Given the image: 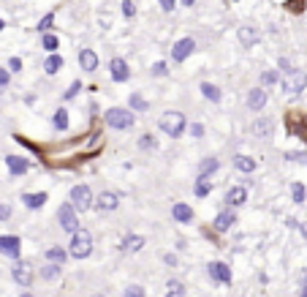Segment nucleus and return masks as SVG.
<instances>
[{"label":"nucleus","instance_id":"f257e3e1","mask_svg":"<svg viewBox=\"0 0 307 297\" xmlns=\"http://www.w3.org/2000/svg\"><path fill=\"white\" fill-rule=\"evenodd\" d=\"M158 126L163 134H169V137H179L182 131L188 128V117L182 112H174V109H169V112H163L161 115V120H158Z\"/></svg>","mask_w":307,"mask_h":297},{"label":"nucleus","instance_id":"f03ea898","mask_svg":"<svg viewBox=\"0 0 307 297\" xmlns=\"http://www.w3.org/2000/svg\"><path fill=\"white\" fill-rule=\"evenodd\" d=\"M93 251V234L87 229H76L74 237H71V246H68V254L74 256V259H87Z\"/></svg>","mask_w":307,"mask_h":297},{"label":"nucleus","instance_id":"7ed1b4c3","mask_svg":"<svg viewBox=\"0 0 307 297\" xmlns=\"http://www.w3.org/2000/svg\"><path fill=\"white\" fill-rule=\"evenodd\" d=\"M106 123L112 128H117V131H125V128H131L133 123H136V115L131 112V109H122V106H112L106 112Z\"/></svg>","mask_w":307,"mask_h":297},{"label":"nucleus","instance_id":"20e7f679","mask_svg":"<svg viewBox=\"0 0 307 297\" xmlns=\"http://www.w3.org/2000/svg\"><path fill=\"white\" fill-rule=\"evenodd\" d=\"M280 85H283V93H286V96H299V93L307 88V74L294 68L291 74H286V79H283Z\"/></svg>","mask_w":307,"mask_h":297},{"label":"nucleus","instance_id":"39448f33","mask_svg":"<svg viewBox=\"0 0 307 297\" xmlns=\"http://www.w3.org/2000/svg\"><path fill=\"white\" fill-rule=\"evenodd\" d=\"M93 202H96V197H93L90 185H74V188H71V205H74L76 213H79V210H90Z\"/></svg>","mask_w":307,"mask_h":297},{"label":"nucleus","instance_id":"423d86ee","mask_svg":"<svg viewBox=\"0 0 307 297\" xmlns=\"http://www.w3.org/2000/svg\"><path fill=\"white\" fill-rule=\"evenodd\" d=\"M57 221H60V229L63 232H71L74 234L76 229H79V218H76V210H74V205H60V210H57Z\"/></svg>","mask_w":307,"mask_h":297},{"label":"nucleus","instance_id":"0eeeda50","mask_svg":"<svg viewBox=\"0 0 307 297\" xmlns=\"http://www.w3.org/2000/svg\"><path fill=\"white\" fill-rule=\"evenodd\" d=\"M193 52H196V41H193V38H179V41L171 46V60L182 63V60H188Z\"/></svg>","mask_w":307,"mask_h":297},{"label":"nucleus","instance_id":"6e6552de","mask_svg":"<svg viewBox=\"0 0 307 297\" xmlns=\"http://www.w3.org/2000/svg\"><path fill=\"white\" fill-rule=\"evenodd\" d=\"M207 273H209L212 281H218V284H231V270H228L226 262H209Z\"/></svg>","mask_w":307,"mask_h":297},{"label":"nucleus","instance_id":"1a4fd4ad","mask_svg":"<svg viewBox=\"0 0 307 297\" xmlns=\"http://www.w3.org/2000/svg\"><path fill=\"white\" fill-rule=\"evenodd\" d=\"M11 278L17 281L19 286H30V284H33V267H30L27 262H17L11 267Z\"/></svg>","mask_w":307,"mask_h":297},{"label":"nucleus","instance_id":"9d476101","mask_svg":"<svg viewBox=\"0 0 307 297\" xmlns=\"http://www.w3.org/2000/svg\"><path fill=\"white\" fill-rule=\"evenodd\" d=\"M93 205H96V207L101 210V213H112V210L120 207V197H117L114 191H104L96 202H93Z\"/></svg>","mask_w":307,"mask_h":297},{"label":"nucleus","instance_id":"9b49d317","mask_svg":"<svg viewBox=\"0 0 307 297\" xmlns=\"http://www.w3.org/2000/svg\"><path fill=\"white\" fill-rule=\"evenodd\" d=\"M109 74H112L114 82H125L131 76V68H128V63H125L122 58H112V60H109Z\"/></svg>","mask_w":307,"mask_h":297},{"label":"nucleus","instance_id":"f8f14e48","mask_svg":"<svg viewBox=\"0 0 307 297\" xmlns=\"http://www.w3.org/2000/svg\"><path fill=\"white\" fill-rule=\"evenodd\" d=\"M245 202H248V188H245V185H234V188H228V194H226V205H228V210L242 207Z\"/></svg>","mask_w":307,"mask_h":297},{"label":"nucleus","instance_id":"ddd939ff","mask_svg":"<svg viewBox=\"0 0 307 297\" xmlns=\"http://www.w3.org/2000/svg\"><path fill=\"white\" fill-rule=\"evenodd\" d=\"M19 237H14V234H6V237H0V254L3 256H11V259H19Z\"/></svg>","mask_w":307,"mask_h":297},{"label":"nucleus","instance_id":"4468645a","mask_svg":"<svg viewBox=\"0 0 307 297\" xmlns=\"http://www.w3.org/2000/svg\"><path fill=\"white\" fill-rule=\"evenodd\" d=\"M234 224H237V213L226 207L223 213H218V218H215V224H212V226H215L218 232H228V229H231Z\"/></svg>","mask_w":307,"mask_h":297},{"label":"nucleus","instance_id":"2eb2a0df","mask_svg":"<svg viewBox=\"0 0 307 297\" xmlns=\"http://www.w3.org/2000/svg\"><path fill=\"white\" fill-rule=\"evenodd\" d=\"M6 167H9V172L14 177H19V175H25V172L30 169V161L22 158V155H9V158H6Z\"/></svg>","mask_w":307,"mask_h":297},{"label":"nucleus","instance_id":"dca6fc26","mask_svg":"<svg viewBox=\"0 0 307 297\" xmlns=\"http://www.w3.org/2000/svg\"><path fill=\"white\" fill-rule=\"evenodd\" d=\"M248 106L253 109V112H258V109L266 106V90L264 88H253L248 93Z\"/></svg>","mask_w":307,"mask_h":297},{"label":"nucleus","instance_id":"f3484780","mask_svg":"<svg viewBox=\"0 0 307 297\" xmlns=\"http://www.w3.org/2000/svg\"><path fill=\"white\" fill-rule=\"evenodd\" d=\"M171 215H174V221L179 224H191L193 221V210L185 205V202H177L174 207H171Z\"/></svg>","mask_w":307,"mask_h":297},{"label":"nucleus","instance_id":"a211bd4d","mask_svg":"<svg viewBox=\"0 0 307 297\" xmlns=\"http://www.w3.org/2000/svg\"><path fill=\"white\" fill-rule=\"evenodd\" d=\"M79 66H82V71H96L98 68V55L93 49H82L79 52Z\"/></svg>","mask_w":307,"mask_h":297},{"label":"nucleus","instance_id":"6ab92c4d","mask_svg":"<svg viewBox=\"0 0 307 297\" xmlns=\"http://www.w3.org/2000/svg\"><path fill=\"white\" fill-rule=\"evenodd\" d=\"M22 202H25L30 210H38L41 205H46V191H38V194H22Z\"/></svg>","mask_w":307,"mask_h":297},{"label":"nucleus","instance_id":"aec40b11","mask_svg":"<svg viewBox=\"0 0 307 297\" xmlns=\"http://www.w3.org/2000/svg\"><path fill=\"white\" fill-rule=\"evenodd\" d=\"M141 246H144V237H141V234H128V237L122 240V251H128V254L141 251Z\"/></svg>","mask_w":307,"mask_h":297},{"label":"nucleus","instance_id":"412c9836","mask_svg":"<svg viewBox=\"0 0 307 297\" xmlns=\"http://www.w3.org/2000/svg\"><path fill=\"white\" fill-rule=\"evenodd\" d=\"M258 38H261V33H258L256 28H239V41H242V46H253V44H258Z\"/></svg>","mask_w":307,"mask_h":297},{"label":"nucleus","instance_id":"4be33fe9","mask_svg":"<svg viewBox=\"0 0 307 297\" xmlns=\"http://www.w3.org/2000/svg\"><path fill=\"white\" fill-rule=\"evenodd\" d=\"M218 169H220V161L218 158H204L201 167H199V177H209L212 172H218Z\"/></svg>","mask_w":307,"mask_h":297},{"label":"nucleus","instance_id":"5701e85b","mask_svg":"<svg viewBox=\"0 0 307 297\" xmlns=\"http://www.w3.org/2000/svg\"><path fill=\"white\" fill-rule=\"evenodd\" d=\"M272 120H269V117H258V120H256V126H253V131H256V134L258 137H269L272 134Z\"/></svg>","mask_w":307,"mask_h":297},{"label":"nucleus","instance_id":"b1692460","mask_svg":"<svg viewBox=\"0 0 307 297\" xmlns=\"http://www.w3.org/2000/svg\"><path fill=\"white\" fill-rule=\"evenodd\" d=\"M68 259V251H63V248H46V262H52V264H60V262H66Z\"/></svg>","mask_w":307,"mask_h":297},{"label":"nucleus","instance_id":"393cba45","mask_svg":"<svg viewBox=\"0 0 307 297\" xmlns=\"http://www.w3.org/2000/svg\"><path fill=\"white\" fill-rule=\"evenodd\" d=\"M128 104H131V112H147V109H149V104L139 96V93H131V96H128Z\"/></svg>","mask_w":307,"mask_h":297},{"label":"nucleus","instance_id":"a878e982","mask_svg":"<svg viewBox=\"0 0 307 297\" xmlns=\"http://www.w3.org/2000/svg\"><path fill=\"white\" fill-rule=\"evenodd\" d=\"M234 167H237V172H253L256 161L250 158V155H237V158H234Z\"/></svg>","mask_w":307,"mask_h":297},{"label":"nucleus","instance_id":"bb28decb","mask_svg":"<svg viewBox=\"0 0 307 297\" xmlns=\"http://www.w3.org/2000/svg\"><path fill=\"white\" fill-rule=\"evenodd\" d=\"M201 93H204V96H207L209 101H215V104H218L220 98H223V93H220V88H215L212 82H201Z\"/></svg>","mask_w":307,"mask_h":297},{"label":"nucleus","instance_id":"cd10ccee","mask_svg":"<svg viewBox=\"0 0 307 297\" xmlns=\"http://www.w3.org/2000/svg\"><path fill=\"white\" fill-rule=\"evenodd\" d=\"M60 264H52V262H46L44 267H41V278L44 281H54V278H60Z\"/></svg>","mask_w":307,"mask_h":297},{"label":"nucleus","instance_id":"c85d7f7f","mask_svg":"<svg viewBox=\"0 0 307 297\" xmlns=\"http://www.w3.org/2000/svg\"><path fill=\"white\" fill-rule=\"evenodd\" d=\"M166 297H185V286H182V281L171 278L169 284H166Z\"/></svg>","mask_w":307,"mask_h":297},{"label":"nucleus","instance_id":"c756f323","mask_svg":"<svg viewBox=\"0 0 307 297\" xmlns=\"http://www.w3.org/2000/svg\"><path fill=\"white\" fill-rule=\"evenodd\" d=\"M63 68V58L60 55H49V58H46V63H44V71L46 74H57Z\"/></svg>","mask_w":307,"mask_h":297},{"label":"nucleus","instance_id":"7c9ffc66","mask_svg":"<svg viewBox=\"0 0 307 297\" xmlns=\"http://www.w3.org/2000/svg\"><path fill=\"white\" fill-rule=\"evenodd\" d=\"M52 123H54V128H57V131H66L68 128V112H66V109H57Z\"/></svg>","mask_w":307,"mask_h":297},{"label":"nucleus","instance_id":"2f4dec72","mask_svg":"<svg viewBox=\"0 0 307 297\" xmlns=\"http://www.w3.org/2000/svg\"><path fill=\"white\" fill-rule=\"evenodd\" d=\"M209 188H212V183L207 180V177H199V183L193 185V194H196V197H207Z\"/></svg>","mask_w":307,"mask_h":297},{"label":"nucleus","instance_id":"473e14b6","mask_svg":"<svg viewBox=\"0 0 307 297\" xmlns=\"http://www.w3.org/2000/svg\"><path fill=\"white\" fill-rule=\"evenodd\" d=\"M291 197H294L296 205H302V202H304V185L302 183H294V185H291Z\"/></svg>","mask_w":307,"mask_h":297},{"label":"nucleus","instance_id":"72a5a7b5","mask_svg":"<svg viewBox=\"0 0 307 297\" xmlns=\"http://www.w3.org/2000/svg\"><path fill=\"white\" fill-rule=\"evenodd\" d=\"M274 82H280V74L278 71H264L261 74V85H264V88H269V85H274Z\"/></svg>","mask_w":307,"mask_h":297},{"label":"nucleus","instance_id":"f704fd0d","mask_svg":"<svg viewBox=\"0 0 307 297\" xmlns=\"http://www.w3.org/2000/svg\"><path fill=\"white\" fill-rule=\"evenodd\" d=\"M52 22H54V14H46V17H44L41 22H38V30H41V33L46 36V30L52 28Z\"/></svg>","mask_w":307,"mask_h":297},{"label":"nucleus","instance_id":"c9c22d12","mask_svg":"<svg viewBox=\"0 0 307 297\" xmlns=\"http://www.w3.org/2000/svg\"><path fill=\"white\" fill-rule=\"evenodd\" d=\"M44 49L46 52H54V49H57V38H54V36H44Z\"/></svg>","mask_w":307,"mask_h":297},{"label":"nucleus","instance_id":"e433bc0d","mask_svg":"<svg viewBox=\"0 0 307 297\" xmlns=\"http://www.w3.org/2000/svg\"><path fill=\"white\" fill-rule=\"evenodd\" d=\"M122 297H144V289H141V286H128L122 292Z\"/></svg>","mask_w":307,"mask_h":297},{"label":"nucleus","instance_id":"4c0bfd02","mask_svg":"<svg viewBox=\"0 0 307 297\" xmlns=\"http://www.w3.org/2000/svg\"><path fill=\"white\" fill-rule=\"evenodd\" d=\"M139 147H144V150H152V147H155V139L149 137V134H144V137L139 139Z\"/></svg>","mask_w":307,"mask_h":297},{"label":"nucleus","instance_id":"58836bf2","mask_svg":"<svg viewBox=\"0 0 307 297\" xmlns=\"http://www.w3.org/2000/svg\"><path fill=\"white\" fill-rule=\"evenodd\" d=\"M288 161H296V164H304L307 161V153H286Z\"/></svg>","mask_w":307,"mask_h":297},{"label":"nucleus","instance_id":"ea45409f","mask_svg":"<svg viewBox=\"0 0 307 297\" xmlns=\"http://www.w3.org/2000/svg\"><path fill=\"white\" fill-rule=\"evenodd\" d=\"M152 74L155 76H166V63H161V60H158V63H152Z\"/></svg>","mask_w":307,"mask_h":297},{"label":"nucleus","instance_id":"a19ab883","mask_svg":"<svg viewBox=\"0 0 307 297\" xmlns=\"http://www.w3.org/2000/svg\"><path fill=\"white\" fill-rule=\"evenodd\" d=\"M188 131H191V137H196V139L204 137V126H201V123H193V126L188 128Z\"/></svg>","mask_w":307,"mask_h":297},{"label":"nucleus","instance_id":"79ce46f5","mask_svg":"<svg viewBox=\"0 0 307 297\" xmlns=\"http://www.w3.org/2000/svg\"><path fill=\"white\" fill-rule=\"evenodd\" d=\"M79 88H82V85H79V82H74V85H71V88L66 90V96H63V98H66V101H68V98H74L76 93H79Z\"/></svg>","mask_w":307,"mask_h":297},{"label":"nucleus","instance_id":"37998d69","mask_svg":"<svg viewBox=\"0 0 307 297\" xmlns=\"http://www.w3.org/2000/svg\"><path fill=\"white\" fill-rule=\"evenodd\" d=\"M11 218V205H0V221H9Z\"/></svg>","mask_w":307,"mask_h":297},{"label":"nucleus","instance_id":"c03bdc74","mask_svg":"<svg viewBox=\"0 0 307 297\" xmlns=\"http://www.w3.org/2000/svg\"><path fill=\"white\" fill-rule=\"evenodd\" d=\"M158 3L163 6V11H174L177 9V0H158Z\"/></svg>","mask_w":307,"mask_h":297},{"label":"nucleus","instance_id":"a18cd8bd","mask_svg":"<svg viewBox=\"0 0 307 297\" xmlns=\"http://www.w3.org/2000/svg\"><path fill=\"white\" fill-rule=\"evenodd\" d=\"M133 11H136V9H133V3H131V0H125V3H122V14H125V17H133Z\"/></svg>","mask_w":307,"mask_h":297},{"label":"nucleus","instance_id":"49530a36","mask_svg":"<svg viewBox=\"0 0 307 297\" xmlns=\"http://www.w3.org/2000/svg\"><path fill=\"white\" fill-rule=\"evenodd\" d=\"M9 71H6V68H0V88H6V85H9Z\"/></svg>","mask_w":307,"mask_h":297},{"label":"nucleus","instance_id":"de8ad7c7","mask_svg":"<svg viewBox=\"0 0 307 297\" xmlns=\"http://www.w3.org/2000/svg\"><path fill=\"white\" fill-rule=\"evenodd\" d=\"M9 68H11V71H19V68H22V60L19 58H11L9 60Z\"/></svg>","mask_w":307,"mask_h":297},{"label":"nucleus","instance_id":"09e8293b","mask_svg":"<svg viewBox=\"0 0 307 297\" xmlns=\"http://www.w3.org/2000/svg\"><path fill=\"white\" fill-rule=\"evenodd\" d=\"M280 68H283V71H288V74H291V71H294V68H291V63H288V60H286V58H280Z\"/></svg>","mask_w":307,"mask_h":297},{"label":"nucleus","instance_id":"8fccbe9b","mask_svg":"<svg viewBox=\"0 0 307 297\" xmlns=\"http://www.w3.org/2000/svg\"><path fill=\"white\" fill-rule=\"evenodd\" d=\"M196 3V0H182V6H193Z\"/></svg>","mask_w":307,"mask_h":297},{"label":"nucleus","instance_id":"3c124183","mask_svg":"<svg viewBox=\"0 0 307 297\" xmlns=\"http://www.w3.org/2000/svg\"><path fill=\"white\" fill-rule=\"evenodd\" d=\"M302 284H307V270L302 273Z\"/></svg>","mask_w":307,"mask_h":297},{"label":"nucleus","instance_id":"603ef678","mask_svg":"<svg viewBox=\"0 0 307 297\" xmlns=\"http://www.w3.org/2000/svg\"><path fill=\"white\" fill-rule=\"evenodd\" d=\"M302 297H307V284H304V289H302Z\"/></svg>","mask_w":307,"mask_h":297},{"label":"nucleus","instance_id":"864d4df0","mask_svg":"<svg viewBox=\"0 0 307 297\" xmlns=\"http://www.w3.org/2000/svg\"><path fill=\"white\" fill-rule=\"evenodd\" d=\"M22 297H33V294H30V292H25V294H22Z\"/></svg>","mask_w":307,"mask_h":297},{"label":"nucleus","instance_id":"5fc2aeb1","mask_svg":"<svg viewBox=\"0 0 307 297\" xmlns=\"http://www.w3.org/2000/svg\"><path fill=\"white\" fill-rule=\"evenodd\" d=\"M3 25H6V22H3V19H0V30H3Z\"/></svg>","mask_w":307,"mask_h":297}]
</instances>
